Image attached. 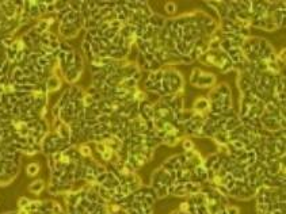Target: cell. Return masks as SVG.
Listing matches in <instances>:
<instances>
[{
  "instance_id": "obj_1",
  "label": "cell",
  "mask_w": 286,
  "mask_h": 214,
  "mask_svg": "<svg viewBox=\"0 0 286 214\" xmlns=\"http://www.w3.org/2000/svg\"><path fill=\"white\" fill-rule=\"evenodd\" d=\"M209 108V100L206 98H198L194 103V111L202 114V111H205Z\"/></svg>"
},
{
  "instance_id": "obj_2",
  "label": "cell",
  "mask_w": 286,
  "mask_h": 214,
  "mask_svg": "<svg viewBox=\"0 0 286 214\" xmlns=\"http://www.w3.org/2000/svg\"><path fill=\"white\" fill-rule=\"evenodd\" d=\"M31 191H34V193H41V190L43 189V183H42V180H38V182H35L34 184H31L30 187H29Z\"/></svg>"
},
{
  "instance_id": "obj_3",
  "label": "cell",
  "mask_w": 286,
  "mask_h": 214,
  "mask_svg": "<svg viewBox=\"0 0 286 214\" xmlns=\"http://www.w3.org/2000/svg\"><path fill=\"white\" fill-rule=\"evenodd\" d=\"M38 171H39V164H30V166L27 167V174L29 175H37L38 174Z\"/></svg>"
},
{
  "instance_id": "obj_4",
  "label": "cell",
  "mask_w": 286,
  "mask_h": 214,
  "mask_svg": "<svg viewBox=\"0 0 286 214\" xmlns=\"http://www.w3.org/2000/svg\"><path fill=\"white\" fill-rule=\"evenodd\" d=\"M199 77H201V71H199L198 68H195L194 71H193V75H191V79H190L191 84H197V81H198Z\"/></svg>"
},
{
  "instance_id": "obj_5",
  "label": "cell",
  "mask_w": 286,
  "mask_h": 214,
  "mask_svg": "<svg viewBox=\"0 0 286 214\" xmlns=\"http://www.w3.org/2000/svg\"><path fill=\"white\" fill-rule=\"evenodd\" d=\"M182 145H183L184 151H191V149H194V142H193L191 140H184Z\"/></svg>"
},
{
  "instance_id": "obj_6",
  "label": "cell",
  "mask_w": 286,
  "mask_h": 214,
  "mask_svg": "<svg viewBox=\"0 0 286 214\" xmlns=\"http://www.w3.org/2000/svg\"><path fill=\"white\" fill-rule=\"evenodd\" d=\"M240 210L236 206H226V214H239Z\"/></svg>"
},
{
  "instance_id": "obj_7",
  "label": "cell",
  "mask_w": 286,
  "mask_h": 214,
  "mask_svg": "<svg viewBox=\"0 0 286 214\" xmlns=\"http://www.w3.org/2000/svg\"><path fill=\"white\" fill-rule=\"evenodd\" d=\"M166 10H167V12H168V14H175L176 6L174 4V3H168V4L166 6Z\"/></svg>"
}]
</instances>
